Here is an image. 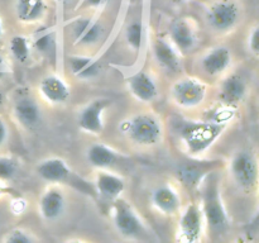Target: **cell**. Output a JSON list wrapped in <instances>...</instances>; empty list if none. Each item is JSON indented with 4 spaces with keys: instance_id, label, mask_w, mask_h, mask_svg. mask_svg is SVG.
<instances>
[{
    "instance_id": "cell-31",
    "label": "cell",
    "mask_w": 259,
    "mask_h": 243,
    "mask_svg": "<svg viewBox=\"0 0 259 243\" xmlns=\"http://www.w3.org/2000/svg\"><path fill=\"white\" fill-rule=\"evenodd\" d=\"M106 0H83V7L91 8V9H98L101 5L105 4Z\"/></svg>"
},
{
    "instance_id": "cell-29",
    "label": "cell",
    "mask_w": 259,
    "mask_h": 243,
    "mask_svg": "<svg viewBox=\"0 0 259 243\" xmlns=\"http://www.w3.org/2000/svg\"><path fill=\"white\" fill-rule=\"evenodd\" d=\"M53 42H55V38H53V33H46V34L40 35V37H38L37 39L34 40V47L37 48L38 51H40V52H47V51H50L51 48H52L53 46Z\"/></svg>"
},
{
    "instance_id": "cell-32",
    "label": "cell",
    "mask_w": 259,
    "mask_h": 243,
    "mask_svg": "<svg viewBox=\"0 0 259 243\" xmlns=\"http://www.w3.org/2000/svg\"><path fill=\"white\" fill-rule=\"evenodd\" d=\"M8 138V127L7 124L4 123L3 119H0V146L4 144V142L7 141Z\"/></svg>"
},
{
    "instance_id": "cell-21",
    "label": "cell",
    "mask_w": 259,
    "mask_h": 243,
    "mask_svg": "<svg viewBox=\"0 0 259 243\" xmlns=\"http://www.w3.org/2000/svg\"><path fill=\"white\" fill-rule=\"evenodd\" d=\"M95 187L98 194L108 201H114L123 194L125 189V182L120 176L101 170L98 172L95 179Z\"/></svg>"
},
{
    "instance_id": "cell-23",
    "label": "cell",
    "mask_w": 259,
    "mask_h": 243,
    "mask_svg": "<svg viewBox=\"0 0 259 243\" xmlns=\"http://www.w3.org/2000/svg\"><path fill=\"white\" fill-rule=\"evenodd\" d=\"M47 13L46 0H15V14L22 23L34 24Z\"/></svg>"
},
{
    "instance_id": "cell-28",
    "label": "cell",
    "mask_w": 259,
    "mask_h": 243,
    "mask_svg": "<svg viewBox=\"0 0 259 243\" xmlns=\"http://www.w3.org/2000/svg\"><path fill=\"white\" fill-rule=\"evenodd\" d=\"M5 240L9 243H32L35 239L32 237V233H28L23 228H15L10 230L9 234L5 237Z\"/></svg>"
},
{
    "instance_id": "cell-15",
    "label": "cell",
    "mask_w": 259,
    "mask_h": 243,
    "mask_svg": "<svg viewBox=\"0 0 259 243\" xmlns=\"http://www.w3.org/2000/svg\"><path fill=\"white\" fill-rule=\"evenodd\" d=\"M132 95L143 103H153L158 98L159 89L153 76L147 71H138L126 80Z\"/></svg>"
},
{
    "instance_id": "cell-3",
    "label": "cell",
    "mask_w": 259,
    "mask_h": 243,
    "mask_svg": "<svg viewBox=\"0 0 259 243\" xmlns=\"http://www.w3.org/2000/svg\"><path fill=\"white\" fill-rule=\"evenodd\" d=\"M120 131L128 141L138 147H154L162 141L163 126L152 113H138L121 122Z\"/></svg>"
},
{
    "instance_id": "cell-30",
    "label": "cell",
    "mask_w": 259,
    "mask_h": 243,
    "mask_svg": "<svg viewBox=\"0 0 259 243\" xmlns=\"http://www.w3.org/2000/svg\"><path fill=\"white\" fill-rule=\"evenodd\" d=\"M248 50L255 57L259 55V28L257 25L252 28V32L248 35Z\"/></svg>"
},
{
    "instance_id": "cell-6",
    "label": "cell",
    "mask_w": 259,
    "mask_h": 243,
    "mask_svg": "<svg viewBox=\"0 0 259 243\" xmlns=\"http://www.w3.org/2000/svg\"><path fill=\"white\" fill-rule=\"evenodd\" d=\"M111 217H113L116 232L123 237L133 239V238H139L146 233L143 220L141 219L136 209L125 200L119 199V197L114 200Z\"/></svg>"
},
{
    "instance_id": "cell-8",
    "label": "cell",
    "mask_w": 259,
    "mask_h": 243,
    "mask_svg": "<svg viewBox=\"0 0 259 243\" xmlns=\"http://www.w3.org/2000/svg\"><path fill=\"white\" fill-rule=\"evenodd\" d=\"M204 223L201 207L194 201L187 204L186 208L180 214L179 227H177V239L187 243L200 240L202 235V229H204Z\"/></svg>"
},
{
    "instance_id": "cell-5",
    "label": "cell",
    "mask_w": 259,
    "mask_h": 243,
    "mask_svg": "<svg viewBox=\"0 0 259 243\" xmlns=\"http://www.w3.org/2000/svg\"><path fill=\"white\" fill-rule=\"evenodd\" d=\"M209 94V86L201 78L185 76L171 86V99L179 108L195 109L205 103Z\"/></svg>"
},
{
    "instance_id": "cell-16",
    "label": "cell",
    "mask_w": 259,
    "mask_h": 243,
    "mask_svg": "<svg viewBox=\"0 0 259 243\" xmlns=\"http://www.w3.org/2000/svg\"><path fill=\"white\" fill-rule=\"evenodd\" d=\"M152 53L157 65L166 72L176 73L181 70L180 52L176 50L171 40L157 37L152 45Z\"/></svg>"
},
{
    "instance_id": "cell-17",
    "label": "cell",
    "mask_w": 259,
    "mask_h": 243,
    "mask_svg": "<svg viewBox=\"0 0 259 243\" xmlns=\"http://www.w3.org/2000/svg\"><path fill=\"white\" fill-rule=\"evenodd\" d=\"M66 196L58 187H50L42 194L39 200V213L46 222H55L65 214Z\"/></svg>"
},
{
    "instance_id": "cell-37",
    "label": "cell",
    "mask_w": 259,
    "mask_h": 243,
    "mask_svg": "<svg viewBox=\"0 0 259 243\" xmlns=\"http://www.w3.org/2000/svg\"><path fill=\"white\" fill-rule=\"evenodd\" d=\"M0 34H2V23H0Z\"/></svg>"
},
{
    "instance_id": "cell-20",
    "label": "cell",
    "mask_w": 259,
    "mask_h": 243,
    "mask_svg": "<svg viewBox=\"0 0 259 243\" xmlns=\"http://www.w3.org/2000/svg\"><path fill=\"white\" fill-rule=\"evenodd\" d=\"M39 91L43 99L55 105L67 103L71 95L70 86L57 75L45 76L39 83Z\"/></svg>"
},
{
    "instance_id": "cell-1",
    "label": "cell",
    "mask_w": 259,
    "mask_h": 243,
    "mask_svg": "<svg viewBox=\"0 0 259 243\" xmlns=\"http://www.w3.org/2000/svg\"><path fill=\"white\" fill-rule=\"evenodd\" d=\"M219 179L215 174L206 176L202 187L201 210L207 230L215 237L225 234L229 230L230 220L220 194Z\"/></svg>"
},
{
    "instance_id": "cell-12",
    "label": "cell",
    "mask_w": 259,
    "mask_h": 243,
    "mask_svg": "<svg viewBox=\"0 0 259 243\" xmlns=\"http://www.w3.org/2000/svg\"><path fill=\"white\" fill-rule=\"evenodd\" d=\"M109 105V100L96 99L83 106L77 116L78 128L89 134H100L105 128L104 111Z\"/></svg>"
},
{
    "instance_id": "cell-24",
    "label": "cell",
    "mask_w": 259,
    "mask_h": 243,
    "mask_svg": "<svg viewBox=\"0 0 259 243\" xmlns=\"http://www.w3.org/2000/svg\"><path fill=\"white\" fill-rule=\"evenodd\" d=\"M88 162L93 167L99 170H108L115 166L119 161V154L115 149L104 143H94L86 152Z\"/></svg>"
},
{
    "instance_id": "cell-36",
    "label": "cell",
    "mask_w": 259,
    "mask_h": 243,
    "mask_svg": "<svg viewBox=\"0 0 259 243\" xmlns=\"http://www.w3.org/2000/svg\"><path fill=\"white\" fill-rule=\"evenodd\" d=\"M3 66H4V58H3L2 56H0V70H2Z\"/></svg>"
},
{
    "instance_id": "cell-27",
    "label": "cell",
    "mask_w": 259,
    "mask_h": 243,
    "mask_svg": "<svg viewBox=\"0 0 259 243\" xmlns=\"http://www.w3.org/2000/svg\"><path fill=\"white\" fill-rule=\"evenodd\" d=\"M18 164L8 157H0V179L10 180L17 175Z\"/></svg>"
},
{
    "instance_id": "cell-2",
    "label": "cell",
    "mask_w": 259,
    "mask_h": 243,
    "mask_svg": "<svg viewBox=\"0 0 259 243\" xmlns=\"http://www.w3.org/2000/svg\"><path fill=\"white\" fill-rule=\"evenodd\" d=\"M244 18L242 0H209L205 7L204 19L207 28L215 34L234 32Z\"/></svg>"
},
{
    "instance_id": "cell-33",
    "label": "cell",
    "mask_w": 259,
    "mask_h": 243,
    "mask_svg": "<svg viewBox=\"0 0 259 243\" xmlns=\"http://www.w3.org/2000/svg\"><path fill=\"white\" fill-rule=\"evenodd\" d=\"M169 2H171V3H174V4H177V5H180V4H184V3H186L187 0H169Z\"/></svg>"
},
{
    "instance_id": "cell-9",
    "label": "cell",
    "mask_w": 259,
    "mask_h": 243,
    "mask_svg": "<svg viewBox=\"0 0 259 243\" xmlns=\"http://www.w3.org/2000/svg\"><path fill=\"white\" fill-rule=\"evenodd\" d=\"M169 40L180 53H189L199 45V30L190 18H176L168 28Z\"/></svg>"
},
{
    "instance_id": "cell-22",
    "label": "cell",
    "mask_w": 259,
    "mask_h": 243,
    "mask_svg": "<svg viewBox=\"0 0 259 243\" xmlns=\"http://www.w3.org/2000/svg\"><path fill=\"white\" fill-rule=\"evenodd\" d=\"M67 65L71 75L78 80H90L100 72V63L91 56H70L67 60Z\"/></svg>"
},
{
    "instance_id": "cell-26",
    "label": "cell",
    "mask_w": 259,
    "mask_h": 243,
    "mask_svg": "<svg viewBox=\"0 0 259 243\" xmlns=\"http://www.w3.org/2000/svg\"><path fill=\"white\" fill-rule=\"evenodd\" d=\"M30 43L24 35H14L10 39V52L13 57L20 63H25L30 57Z\"/></svg>"
},
{
    "instance_id": "cell-4",
    "label": "cell",
    "mask_w": 259,
    "mask_h": 243,
    "mask_svg": "<svg viewBox=\"0 0 259 243\" xmlns=\"http://www.w3.org/2000/svg\"><path fill=\"white\" fill-rule=\"evenodd\" d=\"M227 124L215 120L192 122L185 124L180 131V137L186 146L187 152L194 156L205 153L218 138L222 136Z\"/></svg>"
},
{
    "instance_id": "cell-34",
    "label": "cell",
    "mask_w": 259,
    "mask_h": 243,
    "mask_svg": "<svg viewBox=\"0 0 259 243\" xmlns=\"http://www.w3.org/2000/svg\"><path fill=\"white\" fill-rule=\"evenodd\" d=\"M75 0H61V3H62L63 5H70L71 3H73Z\"/></svg>"
},
{
    "instance_id": "cell-25",
    "label": "cell",
    "mask_w": 259,
    "mask_h": 243,
    "mask_svg": "<svg viewBox=\"0 0 259 243\" xmlns=\"http://www.w3.org/2000/svg\"><path fill=\"white\" fill-rule=\"evenodd\" d=\"M124 38L129 47L136 52H139L144 39V24L141 19H136L125 27Z\"/></svg>"
},
{
    "instance_id": "cell-35",
    "label": "cell",
    "mask_w": 259,
    "mask_h": 243,
    "mask_svg": "<svg viewBox=\"0 0 259 243\" xmlns=\"http://www.w3.org/2000/svg\"><path fill=\"white\" fill-rule=\"evenodd\" d=\"M3 101H4V94H3V91L0 90V105L3 104Z\"/></svg>"
},
{
    "instance_id": "cell-13",
    "label": "cell",
    "mask_w": 259,
    "mask_h": 243,
    "mask_svg": "<svg viewBox=\"0 0 259 243\" xmlns=\"http://www.w3.org/2000/svg\"><path fill=\"white\" fill-rule=\"evenodd\" d=\"M249 86L247 80L239 73H230L220 83L219 99L224 105L237 106L245 100Z\"/></svg>"
},
{
    "instance_id": "cell-7",
    "label": "cell",
    "mask_w": 259,
    "mask_h": 243,
    "mask_svg": "<svg viewBox=\"0 0 259 243\" xmlns=\"http://www.w3.org/2000/svg\"><path fill=\"white\" fill-rule=\"evenodd\" d=\"M230 175L239 189L250 191L257 186L258 162L250 151H240L230 161Z\"/></svg>"
},
{
    "instance_id": "cell-14",
    "label": "cell",
    "mask_w": 259,
    "mask_h": 243,
    "mask_svg": "<svg viewBox=\"0 0 259 243\" xmlns=\"http://www.w3.org/2000/svg\"><path fill=\"white\" fill-rule=\"evenodd\" d=\"M151 201L157 212L167 217L179 214L181 210V196L179 191L169 184L158 185L152 191Z\"/></svg>"
},
{
    "instance_id": "cell-10",
    "label": "cell",
    "mask_w": 259,
    "mask_h": 243,
    "mask_svg": "<svg viewBox=\"0 0 259 243\" xmlns=\"http://www.w3.org/2000/svg\"><path fill=\"white\" fill-rule=\"evenodd\" d=\"M105 34V28L99 20L90 17H81L71 24V35L73 46L78 47H93L96 46Z\"/></svg>"
},
{
    "instance_id": "cell-19",
    "label": "cell",
    "mask_w": 259,
    "mask_h": 243,
    "mask_svg": "<svg viewBox=\"0 0 259 243\" xmlns=\"http://www.w3.org/2000/svg\"><path fill=\"white\" fill-rule=\"evenodd\" d=\"M13 114L18 124L29 131L37 128L42 122V110L37 101L29 96H24L15 101Z\"/></svg>"
},
{
    "instance_id": "cell-11",
    "label": "cell",
    "mask_w": 259,
    "mask_h": 243,
    "mask_svg": "<svg viewBox=\"0 0 259 243\" xmlns=\"http://www.w3.org/2000/svg\"><path fill=\"white\" fill-rule=\"evenodd\" d=\"M233 63L232 51L225 46L210 48L200 57L199 67L207 77H219L227 73Z\"/></svg>"
},
{
    "instance_id": "cell-18",
    "label": "cell",
    "mask_w": 259,
    "mask_h": 243,
    "mask_svg": "<svg viewBox=\"0 0 259 243\" xmlns=\"http://www.w3.org/2000/svg\"><path fill=\"white\" fill-rule=\"evenodd\" d=\"M37 175L51 184H65L72 180V170L62 158L52 157L40 162L37 166Z\"/></svg>"
}]
</instances>
